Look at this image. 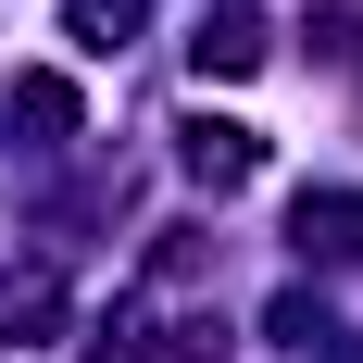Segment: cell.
<instances>
[{
  "label": "cell",
  "instance_id": "1",
  "mask_svg": "<svg viewBox=\"0 0 363 363\" xmlns=\"http://www.w3.org/2000/svg\"><path fill=\"white\" fill-rule=\"evenodd\" d=\"M251 163H263L251 125H225V113H201V125H188V176H201V188H238Z\"/></svg>",
  "mask_w": 363,
  "mask_h": 363
},
{
  "label": "cell",
  "instance_id": "2",
  "mask_svg": "<svg viewBox=\"0 0 363 363\" xmlns=\"http://www.w3.org/2000/svg\"><path fill=\"white\" fill-rule=\"evenodd\" d=\"M188 50H201V75H251V63H263V26H251V13H201Z\"/></svg>",
  "mask_w": 363,
  "mask_h": 363
},
{
  "label": "cell",
  "instance_id": "3",
  "mask_svg": "<svg viewBox=\"0 0 363 363\" xmlns=\"http://www.w3.org/2000/svg\"><path fill=\"white\" fill-rule=\"evenodd\" d=\"M351 225H363L351 201H301V251H326V263H338V251H351Z\"/></svg>",
  "mask_w": 363,
  "mask_h": 363
},
{
  "label": "cell",
  "instance_id": "4",
  "mask_svg": "<svg viewBox=\"0 0 363 363\" xmlns=\"http://www.w3.org/2000/svg\"><path fill=\"white\" fill-rule=\"evenodd\" d=\"M125 26H138V0H75V38L88 50H125Z\"/></svg>",
  "mask_w": 363,
  "mask_h": 363
},
{
  "label": "cell",
  "instance_id": "5",
  "mask_svg": "<svg viewBox=\"0 0 363 363\" xmlns=\"http://www.w3.org/2000/svg\"><path fill=\"white\" fill-rule=\"evenodd\" d=\"M13 113H26V125H75V88H63V75H26Z\"/></svg>",
  "mask_w": 363,
  "mask_h": 363
}]
</instances>
